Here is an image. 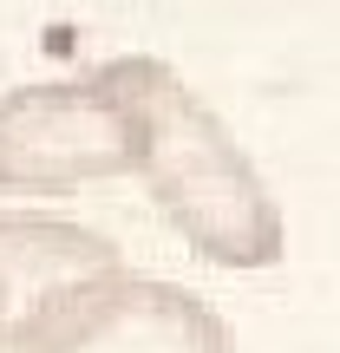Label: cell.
Here are the masks:
<instances>
[{"mask_svg": "<svg viewBox=\"0 0 340 353\" xmlns=\"http://www.w3.org/2000/svg\"><path fill=\"white\" fill-rule=\"evenodd\" d=\"M92 72L138 112L144 125L138 183L151 190V203L170 216L177 236L203 262L236 268V275L275 268L288 249L281 203L262 183V170L249 164V151L229 138L216 105L170 59H151V52H125V59H105Z\"/></svg>", "mask_w": 340, "mask_h": 353, "instance_id": "1", "label": "cell"}, {"mask_svg": "<svg viewBox=\"0 0 340 353\" xmlns=\"http://www.w3.org/2000/svg\"><path fill=\"white\" fill-rule=\"evenodd\" d=\"M138 157L144 125L99 72L0 92V190L7 196H72L112 176H138Z\"/></svg>", "mask_w": 340, "mask_h": 353, "instance_id": "2", "label": "cell"}, {"mask_svg": "<svg viewBox=\"0 0 340 353\" xmlns=\"http://www.w3.org/2000/svg\"><path fill=\"white\" fill-rule=\"evenodd\" d=\"M0 353H236V334L197 288L118 268L33 307Z\"/></svg>", "mask_w": 340, "mask_h": 353, "instance_id": "3", "label": "cell"}, {"mask_svg": "<svg viewBox=\"0 0 340 353\" xmlns=\"http://www.w3.org/2000/svg\"><path fill=\"white\" fill-rule=\"evenodd\" d=\"M118 268H125L118 242H105L72 216H0V341L52 294Z\"/></svg>", "mask_w": 340, "mask_h": 353, "instance_id": "4", "label": "cell"}]
</instances>
